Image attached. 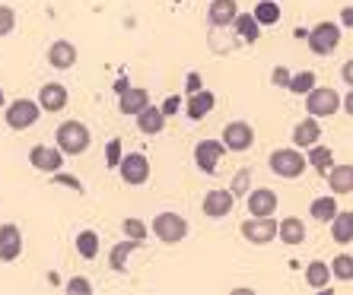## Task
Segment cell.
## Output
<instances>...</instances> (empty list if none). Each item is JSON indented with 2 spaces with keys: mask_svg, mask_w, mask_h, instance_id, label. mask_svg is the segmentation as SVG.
Listing matches in <instances>:
<instances>
[{
  "mask_svg": "<svg viewBox=\"0 0 353 295\" xmlns=\"http://www.w3.org/2000/svg\"><path fill=\"white\" fill-rule=\"evenodd\" d=\"M51 184H61V188H70V190H77V194H83V181L74 178V175L54 172V175H51Z\"/></svg>",
  "mask_w": 353,
  "mask_h": 295,
  "instance_id": "38",
  "label": "cell"
},
{
  "mask_svg": "<svg viewBox=\"0 0 353 295\" xmlns=\"http://www.w3.org/2000/svg\"><path fill=\"white\" fill-rule=\"evenodd\" d=\"M39 118H41V105L32 102V98H13L7 111H3V121H7L10 131H29V127L39 124Z\"/></svg>",
  "mask_w": 353,
  "mask_h": 295,
  "instance_id": "3",
  "label": "cell"
},
{
  "mask_svg": "<svg viewBox=\"0 0 353 295\" xmlns=\"http://www.w3.org/2000/svg\"><path fill=\"white\" fill-rule=\"evenodd\" d=\"M305 111L312 118H334L341 111V96L331 86H319L315 83L312 89L305 92Z\"/></svg>",
  "mask_w": 353,
  "mask_h": 295,
  "instance_id": "5",
  "label": "cell"
},
{
  "mask_svg": "<svg viewBox=\"0 0 353 295\" xmlns=\"http://www.w3.org/2000/svg\"><path fill=\"white\" fill-rule=\"evenodd\" d=\"M305 156H303V149H296V146H287V149H274L271 156H268V168H271L277 178H299V175L305 172Z\"/></svg>",
  "mask_w": 353,
  "mask_h": 295,
  "instance_id": "2",
  "label": "cell"
},
{
  "mask_svg": "<svg viewBox=\"0 0 353 295\" xmlns=\"http://www.w3.org/2000/svg\"><path fill=\"white\" fill-rule=\"evenodd\" d=\"M331 283V263L325 261H309L305 263V286L309 289H328Z\"/></svg>",
  "mask_w": 353,
  "mask_h": 295,
  "instance_id": "26",
  "label": "cell"
},
{
  "mask_svg": "<svg viewBox=\"0 0 353 295\" xmlns=\"http://www.w3.org/2000/svg\"><path fill=\"white\" fill-rule=\"evenodd\" d=\"M137 248H143V241H137V238H121V241L112 248V254H108V267L115 273H124L128 270V257H131Z\"/></svg>",
  "mask_w": 353,
  "mask_h": 295,
  "instance_id": "23",
  "label": "cell"
},
{
  "mask_svg": "<svg viewBox=\"0 0 353 295\" xmlns=\"http://www.w3.org/2000/svg\"><path fill=\"white\" fill-rule=\"evenodd\" d=\"M245 204H248V213L252 216H274L280 200L271 188H252L245 194Z\"/></svg>",
  "mask_w": 353,
  "mask_h": 295,
  "instance_id": "15",
  "label": "cell"
},
{
  "mask_svg": "<svg viewBox=\"0 0 353 295\" xmlns=\"http://www.w3.org/2000/svg\"><path fill=\"white\" fill-rule=\"evenodd\" d=\"M305 41H309V51L312 54H319V58H328V54H334L337 45H341V25L337 23H315L312 29H309V35H305Z\"/></svg>",
  "mask_w": 353,
  "mask_h": 295,
  "instance_id": "4",
  "label": "cell"
},
{
  "mask_svg": "<svg viewBox=\"0 0 353 295\" xmlns=\"http://www.w3.org/2000/svg\"><path fill=\"white\" fill-rule=\"evenodd\" d=\"M255 19L261 25H277L280 23V3L277 0H261L255 7Z\"/></svg>",
  "mask_w": 353,
  "mask_h": 295,
  "instance_id": "32",
  "label": "cell"
},
{
  "mask_svg": "<svg viewBox=\"0 0 353 295\" xmlns=\"http://www.w3.org/2000/svg\"><path fill=\"white\" fill-rule=\"evenodd\" d=\"M147 105H150V92L140 89V86H128V89H121V96H118V111L128 118H137Z\"/></svg>",
  "mask_w": 353,
  "mask_h": 295,
  "instance_id": "16",
  "label": "cell"
},
{
  "mask_svg": "<svg viewBox=\"0 0 353 295\" xmlns=\"http://www.w3.org/2000/svg\"><path fill=\"white\" fill-rule=\"evenodd\" d=\"M214 105H216L214 92H210V89H197V92H191L188 105H185V115H188L191 121H201V118H207L210 111H214Z\"/></svg>",
  "mask_w": 353,
  "mask_h": 295,
  "instance_id": "22",
  "label": "cell"
},
{
  "mask_svg": "<svg viewBox=\"0 0 353 295\" xmlns=\"http://www.w3.org/2000/svg\"><path fill=\"white\" fill-rule=\"evenodd\" d=\"M325 178H328V188L334 197H344V194H353V165L344 162V165H331L328 172H325Z\"/></svg>",
  "mask_w": 353,
  "mask_h": 295,
  "instance_id": "17",
  "label": "cell"
},
{
  "mask_svg": "<svg viewBox=\"0 0 353 295\" xmlns=\"http://www.w3.org/2000/svg\"><path fill=\"white\" fill-rule=\"evenodd\" d=\"M242 238H245L248 245H271L274 238H277V219L271 216H252V219L242 222Z\"/></svg>",
  "mask_w": 353,
  "mask_h": 295,
  "instance_id": "7",
  "label": "cell"
},
{
  "mask_svg": "<svg viewBox=\"0 0 353 295\" xmlns=\"http://www.w3.org/2000/svg\"><path fill=\"white\" fill-rule=\"evenodd\" d=\"M118 175H121L124 184L140 188V184H147L150 181V159L143 156V153H128V156H121Z\"/></svg>",
  "mask_w": 353,
  "mask_h": 295,
  "instance_id": "8",
  "label": "cell"
},
{
  "mask_svg": "<svg viewBox=\"0 0 353 295\" xmlns=\"http://www.w3.org/2000/svg\"><path fill=\"white\" fill-rule=\"evenodd\" d=\"M29 162H32V168H39V172L54 175V172H61V168H64V153H61L58 146L39 143V146L29 149Z\"/></svg>",
  "mask_w": 353,
  "mask_h": 295,
  "instance_id": "12",
  "label": "cell"
},
{
  "mask_svg": "<svg viewBox=\"0 0 353 295\" xmlns=\"http://www.w3.org/2000/svg\"><path fill=\"white\" fill-rule=\"evenodd\" d=\"M290 76H293V74H290V67H274L271 83H274V86H280V89H287V86H290Z\"/></svg>",
  "mask_w": 353,
  "mask_h": 295,
  "instance_id": "41",
  "label": "cell"
},
{
  "mask_svg": "<svg viewBox=\"0 0 353 295\" xmlns=\"http://www.w3.org/2000/svg\"><path fill=\"white\" fill-rule=\"evenodd\" d=\"M19 254H23V232H19V226H13V222L0 226V261L13 263L19 261Z\"/></svg>",
  "mask_w": 353,
  "mask_h": 295,
  "instance_id": "13",
  "label": "cell"
},
{
  "mask_svg": "<svg viewBox=\"0 0 353 295\" xmlns=\"http://www.w3.org/2000/svg\"><path fill=\"white\" fill-rule=\"evenodd\" d=\"M232 206H236V194H232L230 188H214L204 194L201 210H204L207 219H223V216L232 213Z\"/></svg>",
  "mask_w": 353,
  "mask_h": 295,
  "instance_id": "10",
  "label": "cell"
},
{
  "mask_svg": "<svg viewBox=\"0 0 353 295\" xmlns=\"http://www.w3.org/2000/svg\"><path fill=\"white\" fill-rule=\"evenodd\" d=\"M3 98H7V96H3V89H0V105H3Z\"/></svg>",
  "mask_w": 353,
  "mask_h": 295,
  "instance_id": "46",
  "label": "cell"
},
{
  "mask_svg": "<svg viewBox=\"0 0 353 295\" xmlns=\"http://www.w3.org/2000/svg\"><path fill=\"white\" fill-rule=\"evenodd\" d=\"M236 13H239L236 0H210V7H207V23L214 25V29H226V25H232Z\"/></svg>",
  "mask_w": 353,
  "mask_h": 295,
  "instance_id": "19",
  "label": "cell"
},
{
  "mask_svg": "<svg viewBox=\"0 0 353 295\" xmlns=\"http://www.w3.org/2000/svg\"><path fill=\"white\" fill-rule=\"evenodd\" d=\"M48 64L54 67V70H70V67L77 64V45H74V41H67V39L51 41Z\"/></svg>",
  "mask_w": 353,
  "mask_h": 295,
  "instance_id": "18",
  "label": "cell"
},
{
  "mask_svg": "<svg viewBox=\"0 0 353 295\" xmlns=\"http://www.w3.org/2000/svg\"><path fill=\"white\" fill-rule=\"evenodd\" d=\"M137 131L147 133V137H157V133H163V131H165V115H163V108L150 102V105L137 115Z\"/></svg>",
  "mask_w": 353,
  "mask_h": 295,
  "instance_id": "21",
  "label": "cell"
},
{
  "mask_svg": "<svg viewBox=\"0 0 353 295\" xmlns=\"http://www.w3.org/2000/svg\"><path fill=\"white\" fill-rule=\"evenodd\" d=\"M223 153H226L223 140H201V143H194V165L204 175H214L220 159H223Z\"/></svg>",
  "mask_w": 353,
  "mask_h": 295,
  "instance_id": "11",
  "label": "cell"
},
{
  "mask_svg": "<svg viewBox=\"0 0 353 295\" xmlns=\"http://www.w3.org/2000/svg\"><path fill=\"white\" fill-rule=\"evenodd\" d=\"M232 29L245 41H258V35H261V23L255 19V13H242V10H239L236 19H232Z\"/></svg>",
  "mask_w": 353,
  "mask_h": 295,
  "instance_id": "28",
  "label": "cell"
},
{
  "mask_svg": "<svg viewBox=\"0 0 353 295\" xmlns=\"http://www.w3.org/2000/svg\"><path fill=\"white\" fill-rule=\"evenodd\" d=\"M341 76H344V83H347V86H350V89H353V58L347 61L344 67H341Z\"/></svg>",
  "mask_w": 353,
  "mask_h": 295,
  "instance_id": "43",
  "label": "cell"
},
{
  "mask_svg": "<svg viewBox=\"0 0 353 295\" xmlns=\"http://www.w3.org/2000/svg\"><path fill=\"white\" fill-rule=\"evenodd\" d=\"M153 235H157L163 245H179L181 238L188 235V219L181 213L165 210V213L153 216Z\"/></svg>",
  "mask_w": 353,
  "mask_h": 295,
  "instance_id": "6",
  "label": "cell"
},
{
  "mask_svg": "<svg viewBox=\"0 0 353 295\" xmlns=\"http://www.w3.org/2000/svg\"><path fill=\"white\" fill-rule=\"evenodd\" d=\"M331 238L337 245H350L353 241V210H337L331 219Z\"/></svg>",
  "mask_w": 353,
  "mask_h": 295,
  "instance_id": "25",
  "label": "cell"
},
{
  "mask_svg": "<svg viewBox=\"0 0 353 295\" xmlns=\"http://www.w3.org/2000/svg\"><path fill=\"white\" fill-rule=\"evenodd\" d=\"M92 143V133L83 121H64L54 133V146L64 153V156H83Z\"/></svg>",
  "mask_w": 353,
  "mask_h": 295,
  "instance_id": "1",
  "label": "cell"
},
{
  "mask_svg": "<svg viewBox=\"0 0 353 295\" xmlns=\"http://www.w3.org/2000/svg\"><path fill=\"white\" fill-rule=\"evenodd\" d=\"M341 108H344L347 115H350V118H353V89H350V92H347V96H344V98H341Z\"/></svg>",
  "mask_w": 353,
  "mask_h": 295,
  "instance_id": "45",
  "label": "cell"
},
{
  "mask_svg": "<svg viewBox=\"0 0 353 295\" xmlns=\"http://www.w3.org/2000/svg\"><path fill=\"white\" fill-rule=\"evenodd\" d=\"M185 86H188V92L204 89V86H201V76H197V74H188V83H185Z\"/></svg>",
  "mask_w": 353,
  "mask_h": 295,
  "instance_id": "44",
  "label": "cell"
},
{
  "mask_svg": "<svg viewBox=\"0 0 353 295\" xmlns=\"http://www.w3.org/2000/svg\"><path fill=\"white\" fill-rule=\"evenodd\" d=\"M319 140H321V124L315 121L312 115L303 118V121L293 127V146L296 149H309V146H315Z\"/></svg>",
  "mask_w": 353,
  "mask_h": 295,
  "instance_id": "20",
  "label": "cell"
},
{
  "mask_svg": "<svg viewBox=\"0 0 353 295\" xmlns=\"http://www.w3.org/2000/svg\"><path fill=\"white\" fill-rule=\"evenodd\" d=\"M121 156H124V149H121V140H108V146H105V165L108 168H118L121 165Z\"/></svg>",
  "mask_w": 353,
  "mask_h": 295,
  "instance_id": "37",
  "label": "cell"
},
{
  "mask_svg": "<svg viewBox=\"0 0 353 295\" xmlns=\"http://www.w3.org/2000/svg\"><path fill=\"white\" fill-rule=\"evenodd\" d=\"M277 235L283 245H303L305 241V222L299 216H287L277 222Z\"/></svg>",
  "mask_w": 353,
  "mask_h": 295,
  "instance_id": "24",
  "label": "cell"
},
{
  "mask_svg": "<svg viewBox=\"0 0 353 295\" xmlns=\"http://www.w3.org/2000/svg\"><path fill=\"white\" fill-rule=\"evenodd\" d=\"M159 108H163V115H165V118H175V115L181 111V108H185V102H181V96H169Z\"/></svg>",
  "mask_w": 353,
  "mask_h": 295,
  "instance_id": "39",
  "label": "cell"
},
{
  "mask_svg": "<svg viewBox=\"0 0 353 295\" xmlns=\"http://www.w3.org/2000/svg\"><path fill=\"white\" fill-rule=\"evenodd\" d=\"M67 102H70V92H67V86L64 83H45L39 89V105H41V111H64L67 108Z\"/></svg>",
  "mask_w": 353,
  "mask_h": 295,
  "instance_id": "14",
  "label": "cell"
},
{
  "mask_svg": "<svg viewBox=\"0 0 353 295\" xmlns=\"http://www.w3.org/2000/svg\"><path fill=\"white\" fill-rule=\"evenodd\" d=\"M13 29H17V10L7 7V3H0V39L10 35Z\"/></svg>",
  "mask_w": 353,
  "mask_h": 295,
  "instance_id": "35",
  "label": "cell"
},
{
  "mask_svg": "<svg viewBox=\"0 0 353 295\" xmlns=\"http://www.w3.org/2000/svg\"><path fill=\"white\" fill-rule=\"evenodd\" d=\"M77 251H80V257H86V261H96L99 257V235L92 229H83L80 235H77Z\"/></svg>",
  "mask_w": 353,
  "mask_h": 295,
  "instance_id": "30",
  "label": "cell"
},
{
  "mask_svg": "<svg viewBox=\"0 0 353 295\" xmlns=\"http://www.w3.org/2000/svg\"><path fill=\"white\" fill-rule=\"evenodd\" d=\"M331 279L353 283V254H337L334 261H331Z\"/></svg>",
  "mask_w": 353,
  "mask_h": 295,
  "instance_id": "31",
  "label": "cell"
},
{
  "mask_svg": "<svg viewBox=\"0 0 353 295\" xmlns=\"http://www.w3.org/2000/svg\"><path fill=\"white\" fill-rule=\"evenodd\" d=\"M337 210H341V206H337L334 194L315 197V200H312V206H309V213H312V219H319V222H331V219H334V213H337Z\"/></svg>",
  "mask_w": 353,
  "mask_h": 295,
  "instance_id": "29",
  "label": "cell"
},
{
  "mask_svg": "<svg viewBox=\"0 0 353 295\" xmlns=\"http://www.w3.org/2000/svg\"><path fill=\"white\" fill-rule=\"evenodd\" d=\"M220 140L230 153H245V149H252V143H255V127L248 121H230L223 127Z\"/></svg>",
  "mask_w": 353,
  "mask_h": 295,
  "instance_id": "9",
  "label": "cell"
},
{
  "mask_svg": "<svg viewBox=\"0 0 353 295\" xmlns=\"http://www.w3.org/2000/svg\"><path fill=\"white\" fill-rule=\"evenodd\" d=\"M341 25L353 32V7H344V10H341Z\"/></svg>",
  "mask_w": 353,
  "mask_h": 295,
  "instance_id": "42",
  "label": "cell"
},
{
  "mask_svg": "<svg viewBox=\"0 0 353 295\" xmlns=\"http://www.w3.org/2000/svg\"><path fill=\"white\" fill-rule=\"evenodd\" d=\"M230 190L232 194H248V168H239V175L236 178H232V184H230Z\"/></svg>",
  "mask_w": 353,
  "mask_h": 295,
  "instance_id": "40",
  "label": "cell"
},
{
  "mask_svg": "<svg viewBox=\"0 0 353 295\" xmlns=\"http://www.w3.org/2000/svg\"><path fill=\"white\" fill-rule=\"evenodd\" d=\"M64 289H67V295H92V283L86 276H70L64 283Z\"/></svg>",
  "mask_w": 353,
  "mask_h": 295,
  "instance_id": "36",
  "label": "cell"
},
{
  "mask_svg": "<svg viewBox=\"0 0 353 295\" xmlns=\"http://www.w3.org/2000/svg\"><path fill=\"white\" fill-rule=\"evenodd\" d=\"M124 229V238H137V241H147V226H143V219H137V216H128V219L121 222Z\"/></svg>",
  "mask_w": 353,
  "mask_h": 295,
  "instance_id": "34",
  "label": "cell"
},
{
  "mask_svg": "<svg viewBox=\"0 0 353 295\" xmlns=\"http://www.w3.org/2000/svg\"><path fill=\"white\" fill-rule=\"evenodd\" d=\"M312 86H315V70H299V74L290 76L287 92H293V96H305Z\"/></svg>",
  "mask_w": 353,
  "mask_h": 295,
  "instance_id": "33",
  "label": "cell"
},
{
  "mask_svg": "<svg viewBox=\"0 0 353 295\" xmlns=\"http://www.w3.org/2000/svg\"><path fill=\"white\" fill-rule=\"evenodd\" d=\"M305 162H309V168H315L319 175H325L334 165V153H331V146H321V143H315V146L305 149Z\"/></svg>",
  "mask_w": 353,
  "mask_h": 295,
  "instance_id": "27",
  "label": "cell"
}]
</instances>
